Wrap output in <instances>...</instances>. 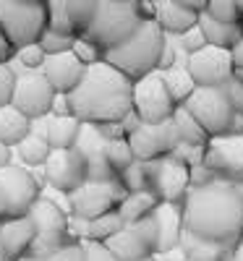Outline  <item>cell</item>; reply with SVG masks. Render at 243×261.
Instances as JSON below:
<instances>
[{"instance_id": "cell-1", "label": "cell", "mask_w": 243, "mask_h": 261, "mask_svg": "<svg viewBox=\"0 0 243 261\" xmlns=\"http://www.w3.org/2000/svg\"><path fill=\"white\" fill-rule=\"evenodd\" d=\"M65 105L81 123H120L134 113V81L102 60L86 68L81 84L65 94Z\"/></svg>"}, {"instance_id": "cell-2", "label": "cell", "mask_w": 243, "mask_h": 261, "mask_svg": "<svg viewBox=\"0 0 243 261\" xmlns=\"http://www.w3.org/2000/svg\"><path fill=\"white\" fill-rule=\"evenodd\" d=\"M183 222L188 232L235 248L243 238V201L235 186L214 180L191 188L183 199Z\"/></svg>"}, {"instance_id": "cell-3", "label": "cell", "mask_w": 243, "mask_h": 261, "mask_svg": "<svg viewBox=\"0 0 243 261\" xmlns=\"http://www.w3.org/2000/svg\"><path fill=\"white\" fill-rule=\"evenodd\" d=\"M165 42H167V34L162 32L157 21H141V27L123 45L105 53V60L110 65H115L120 73H126L131 81H139L154 71H160Z\"/></svg>"}, {"instance_id": "cell-4", "label": "cell", "mask_w": 243, "mask_h": 261, "mask_svg": "<svg viewBox=\"0 0 243 261\" xmlns=\"http://www.w3.org/2000/svg\"><path fill=\"white\" fill-rule=\"evenodd\" d=\"M144 13H141V0H102L92 27L86 29V39L107 53L134 34L141 27Z\"/></svg>"}, {"instance_id": "cell-5", "label": "cell", "mask_w": 243, "mask_h": 261, "mask_svg": "<svg viewBox=\"0 0 243 261\" xmlns=\"http://www.w3.org/2000/svg\"><path fill=\"white\" fill-rule=\"evenodd\" d=\"M47 27H50L47 3L29 6V3H21V0H0V29L13 45V50L39 42Z\"/></svg>"}, {"instance_id": "cell-6", "label": "cell", "mask_w": 243, "mask_h": 261, "mask_svg": "<svg viewBox=\"0 0 243 261\" xmlns=\"http://www.w3.org/2000/svg\"><path fill=\"white\" fill-rule=\"evenodd\" d=\"M183 107L199 120V125L209 134V139L235 134L238 113L228 102L223 86H196V92L188 97Z\"/></svg>"}, {"instance_id": "cell-7", "label": "cell", "mask_w": 243, "mask_h": 261, "mask_svg": "<svg viewBox=\"0 0 243 261\" xmlns=\"http://www.w3.org/2000/svg\"><path fill=\"white\" fill-rule=\"evenodd\" d=\"M29 217L34 220V227H37V241H34L32 256L47 258L50 253L76 241L71 235V212L60 209V204H55L53 199L42 196L34 204V209L29 212Z\"/></svg>"}, {"instance_id": "cell-8", "label": "cell", "mask_w": 243, "mask_h": 261, "mask_svg": "<svg viewBox=\"0 0 243 261\" xmlns=\"http://www.w3.org/2000/svg\"><path fill=\"white\" fill-rule=\"evenodd\" d=\"M39 199H42L39 183L27 167L11 165L0 170V225L8 220L29 217V212Z\"/></svg>"}, {"instance_id": "cell-9", "label": "cell", "mask_w": 243, "mask_h": 261, "mask_svg": "<svg viewBox=\"0 0 243 261\" xmlns=\"http://www.w3.org/2000/svg\"><path fill=\"white\" fill-rule=\"evenodd\" d=\"M126 188L118 178L113 180H86L79 191L68 196L71 214L79 220H97L102 214L118 212L120 201L126 199Z\"/></svg>"}, {"instance_id": "cell-10", "label": "cell", "mask_w": 243, "mask_h": 261, "mask_svg": "<svg viewBox=\"0 0 243 261\" xmlns=\"http://www.w3.org/2000/svg\"><path fill=\"white\" fill-rule=\"evenodd\" d=\"M178 105L167 92L162 71H154L139 81H134V113L141 123H165L173 120Z\"/></svg>"}, {"instance_id": "cell-11", "label": "cell", "mask_w": 243, "mask_h": 261, "mask_svg": "<svg viewBox=\"0 0 243 261\" xmlns=\"http://www.w3.org/2000/svg\"><path fill=\"white\" fill-rule=\"evenodd\" d=\"M58 92L55 86L47 81V76L42 71H24L16 79V92H13V107L21 110L32 120H42L53 115L55 102H58Z\"/></svg>"}, {"instance_id": "cell-12", "label": "cell", "mask_w": 243, "mask_h": 261, "mask_svg": "<svg viewBox=\"0 0 243 261\" xmlns=\"http://www.w3.org/2000/svg\"><path fill=\"white\" fill-rule=\"evenodd\" d=\"M149 165V191L157 193L160 201L183 204L191 191V167H186L175 154L152 160Z\"/></svg>"}, {"instance_id": "cell-13", "label": "cell", "mask_w": 243, "mask_h": 261, "mask_svg": "<svg viewBox=\"0 0 243 261\" xmlns=\"http://www.w3.org/2000/svg\"><path fill=\"white\" fill-rule=\"evenodd\" d=\"M204 165L214 172L217 180L233 186L243 183V134H225L209 139Z\"/></svg>"}, {"instance_id": "cell-14", "label": "cell", "mask_w": 243, "mask_h": 261, "mask_svg": "<svg viewBox=\"0 0 243 261\" xmlns=\"http://www.w3.org/2000/svg\"><path fill=\"white\" fill-rule=\"evenodd\" d=\"M128 144L136 160L152 162L173 154L181 139H178V130H175V123L165 120V123H139V128L128 136Z\"/></svg>"}, {"instance_id": "cell-15", "label": "cell", "mask_w": 243, "mask_h": 261, "mask_svg": "<svg viewBox=\"0 0 243 261\" xmlns=\"http://www.w3.org/2000/svg\"><path fill=\"white\" fill-rule=\"evenodd\" d=\"M186 68L193 76L196 86H225L235 73L233 50L207 45L204 50L186 58Z\"/></svg>"}, {"instance_id": "cell-16", "label": "cell", "mask_w": 243, "mask_h": 261, "mask_svg": "<svg viewBox=\"0 0 243 261\" xmlns=\"http://www.w3.org/2000/svg\"><path fill=\"white\" fill-rule=\"evenodd\" d=\"M120 261H141L157 256V227L154 220L136 222V225H123L120 232H115L110 241L105 243Z\"/></svg>"}, {"instance_id": "cell-17", "label": "cell", "mask_w": 243, "mask_h": 261, "mask_svg": "<svg viewBox=\"0 0 243 261\" xmlns=\"http://www.w3.org/2000/svg\"><path fill=\"white\" fill-rule=\"evenodd\" d=\"M45 178L53 188L63 191V193H74L79 191L89 175H86V162L81 157V151L74 146V149H58L50 154L47 165H45Z\"/></svg>"}, {"instance_id": "cell-18", "label": "cell", "mask_w": 243, "mask_h": 261, "mask_svg": "<svg viewBox=\"0 0 243 261\" xmlns=\"http://www.w3.org/2000/svg\"><path fill=\"white\" fill-rule=\"evenodd\" d=\"M110 144L113 141L102 139L94 125L84 123L81 136L76 141V149L81 151V157L86 162V175H89V180H113V178H118L113 162H110Z\"/></svg>"}, {"instance_id": "cell-19", "label": "cell", "mask_w": 243, "mask_h": 261, "mask_svg": "<svg viewBox=\"0 0 243 261\" xmlns=\"http://www.w3.org/2000/svg\"><path fill=\"white\" fill-rule=\"evenodd\" d=\"M154 227H157V256L160 253H173L181 248L186 222H183V204L173 201H160V206L152 214Z\"/></svg>"}, {"instance_id": "cell-20", "label": "cell", "mask_w": 243, "mask_h": 261, "mask_svg": "<svg viewBox=\"0 0 243 261\" xmlns=\"http://www.w3.org/2000/svg\"><path fill=\"white\" fill-rule=\"evenodd\" d=\"M42 73L55 86V92L65 97L81 84V79L86 73V65L71 50V53H60V55H47L45 65H42Z\"/></svg>"}, {"instance_id": "cell-21", "label": "cell", "mask_w": 243, "mask_h": 261, "mask_svg": "<svg viewBox=\"0 0 243 261\" xmlns=\"http://www.w3.org/2000/svg\"><path fill=\"white\" fill-rule=\"evenodd\" d=\"M37 241V227L32 217H21V220H8L0 225V246H3L16 261L32 253Z\"/></svg>"}, {"instance_id": "cell-22", "label": "cell", "mask_w": 243, "mask_h": 261, "mask_svg": "<svg viewBox=\"0 0 243 261\" xmlns=\"http://www.w3.org/2000/svg\"><path fill=\"white\" fill-rule=\"evenodd\" d=\"M199 16L202 13L188 11V8L178 6L175 0H160V3H154V21H157L162 27V32L170 34V37H181L188 29H193L199 24Z\"/></svg>"}, {"instance_id": "cell-23", "label": "cell", "mask_w": 243, "mask_h": 261, "mask_svg": "<svg viewBox=\"0 0 243 261\" xmlns=\"http://www.w3.org/2000/svg\"><path fill=\"white\" fill-rule=\"evenodd\" d=\"M181 251L186 256V261H230L233 258V248L217 241H207V238H199L193 232H183L181 241Z\"/></svg>"}, {"instance_id": "cell-24", "label": "cell", "mask_w": 243, "mask_h": 261, "mask_svg": "<svg viewBox=\"0 0 243 261\" xmlns=\"http://www.w3.org/2000/svg\"><path fill=\"white\" fill-rule=\"evenodd\" d=\"M199 27H202L207 45L223 47V50H235V45L243 39V24H228V21L212 18L209 13L199 16Z\"/></svg>"}, {"instance_id": "cell-25", "label": "cell", "mask_w": 243, "mask_h": 261, "mask_svg": "<svg viewBox=\"0 0 243 261\" xmlns=\"http://www.w3.org/2000/svg\"><path fill=\"white\" fill-rule=\"evenodd\" d=\"M81 128H84V123L74 115H53V118H47V125H45V134L42 136L50 141L53 151L74 149L81 136Z\"/></svg>"}, {"instance_id": "cell-26", "label": "cell", "mask_w": 243, "mask_h": 261, "mask_svg": "<svg viewBox=\"0 0 243 261\" xmlns=\"http://www.w3.org/2000/svg\"><path fill=\"white\" fill-rule=\"evenodd\" d=\"M157 206H160L157 193H152V191H131V193H126V199L120 201L118 214H120V220L126 225H136V222L149 220Z\"/></svg>"}, {"instance_id": "cell-27", "label": "cell", "mask_w": 243, "mask_h": 261, "mask_svg": "<svg viewBox=\"0 0 243 261\" xmlns=\"http://www.w3.org/2000/svg\"><path fill=\"white\" fill-rule=\"evenodd\" d=\"M32 118H27L21 110H16L13 105L3 107L0 110V144L6 146H18L24 139H29L34 130H32Z\"/></svg>"}, {"instance_id": "cell-28", "label": "cell", "mask_w": 243, "mask_h": 261, "mask_svg": "<svg viewBox=\"0 0 243 261\" xmlns=\"http://www.w3.org/2000/svg\"><path fill=\"white\" fill-rule=\"evenodd\" d=\"M162 79H165L167 92L173 94V99H175V105H178V107H183L188 102V97L196 92V81L188 73L186 65H173V68L162 71Z\"/></svg>"}, {"instance_id": "cell-29", "label": "cell", "mask_w": 243, "mask_h": 261, "mask_svg": "<svg viewBox=\"0 0 243 261\" xmlns=\"http://www.w3.org/2000/svg\"><path fill=\"white\" fill-rule=\"evenodd\" d=\"M16 151H18V160L27 167H39V165L45 167L50 154H53V146L42 134H32L29 139H24L16 146Z\"/></svg>"}, {"instance_id": "cell-30", "label": "cell", "mask_w": 243, "mask_h": 261, "mask_svg": "<svg viewBox=\"0 0 243 261\" xmlns=\"http://www.w3.org/2000/svg\"><path fill=\"white\" fill-rule=\"evenodd\" d=\"M173 123H175V130H178V139L183 144H199V146H207L209 144V134L199 125V120L186 110V107H178L173 115Z\"/></svg>"}, {"instance_id": "cell-31", "label": "cell", "mask_w": 243, "mask_h": 261, "mask_svg": "<svg viewBox=\"0 0 243 261\" xmlns=\"http://www.w3.org/2000/svg\"><path fill=\"white\" fill-rule=\"evenodd\" d=\"M100 3L102 0H65V13H68V18H71V24H74L79 37H84L86 29L92 27Z\"/></svg>"}, {"instance_id": "cell-32", "label": "cell", "mask_w": 243, "mask_h": 261, "mask_svg": "<svg viewBox=\"0 0 243 261\" xmlns=\"http://www.w3.org/2000/svg\"><path fill=\"white\" fill-rule=\"evenodd\" d=\"M118 180L123 183V188L131 193V191H149V165L141 162V160H134L120 175Z\"/></svg>"}, {"instance_id": "cell-33", "label": "cell", "mask_w": 243, "mask_h": 261, "mask_svg": "<svg viewBox=\"0 0 243 261\" xmlns=\"http://www.w3.org/2000/svg\"><path fill=\"white\" fill-rule=\"evenodd\" d=\"M79 37H71V34H60L55 29H47L45 34L39 37V47L45 50L47 55H60V53H71L74 45H76Z\"/></svg>"}, {"instance_id": "cell-34", "label": "cell", "mask_w": 243, "mask_h": 261, "mask_svg": "<svg viewBox=\"0 0 243 261\" xmlns=\"http://www.w3.org/2000/svg\"><path fill=\"white\" fill-rule=\"evenodd\" d=\"M16 58H18L21 65H24V71H42V65H45V60H47V53L39 47V42H34V45H27V47L16 50Z\"/></svg>"}, {"instance_id": "cell-35", "label": "cell", "mask_w": 243, "mask_h": 261, "mask_svg": "<svg viewBox=\"0 0 243 261\" xmlns=\"http://www.w3.org/2000/svg\"><path fill=\"white\" fill-rule=\"evenodd\" d=\"M16 79H18V73L13 71V65L11 63H0V110L13 102Z\"/></svg>"}, {"instance_id": "cell-36", "label": "cell", "mask_w": 243, "mask_h": 261, "mask_svg": "<svg viewBox=\"0 0 243 261\" xmlns=\"http://www.w3.org/2000/svg\"><path fill=\"white\" fill-rule=\"evenodd\" d=\"M207 13L212 18H220V21H228V24H240V13H238V6L235 0H209L207 6Z\"/></svg>"}, {"instance_id": "cell-37", "label": "cell", "mask_w": 243, "mask_h": 261, "mask_svg": "<svg viewBox=\"0 0 243 261\" xmlns=\"http://www.w3.org/2000/svg\"><path fill=\"white\" fill-rule=\"evenodd\" d=\"M175 157H178L186 167H199V165H204L207 160V146H199V144H178L173 151Z\"/></svg>"}, {"instance_id": "cell-38", "label": "cell", "mask_w": 243, "mask_h": 261, "mask_svg": "<svg viewBox=\"0 0 243 261\" xmlns=\"http://www.w3.org/2000/svg\"><path fill=\"white\" fill-rule=\"evenodd\" d=\"M74 55L89 68V65H97V63H102L105 60V53L94 45V42H89L86 37H79L76 39V45H74Z\"/></svg>"}, {"instance_id": "cell-39", "label": "cell", "mask_w": 243, "mask_h": 261, "mask_svg": "<svg viewBox=\"0 0 243 261\" xmlns=\"http://www.w3.org/2000/svg\"><path fill=\"white\" fill-rule=\"evenodd\" d=\"M178 45H181V50L186 53V58L193 55V53H199V50H204V47H207V37H204L202 27L196 24L193 29H188L186 34H181V37H178Z\"/></svg>"}, {"instance_id": "cell-40", "label": "cell", "mask_w": 243, "mask_h": 261, "mask_svg": "<svg viewBox=\"0 0 243 261\" xmlns=\"http://www.w3.org/2000/svg\"><path fill=\"white\" fill-rule=\"evenodd\" d=\"M47 261H86L84 243H81V241H74V243H68V246H63L60 251L50 253Z\"/></svg>"}, {"instance_id": "cell-41", "label": "cell", "mask_w": 243, "mask_h": 261, "mask_svg": "<svg viewBox=\"0 0 243 261\" xmlns=\"http://www.w3.org/2000/svg\"><path fill=\"white\" fill-rule=\"evenodd\" d=\"M225 89V97H228V102L233 105V110L238 113V115H243V81H238L235 76L223 86Z\"/></svg>"}, {"instance_id": "cell-42", "label": "cell", "mask_w": 243, "mask_h": 261, "mask_svg": "<svg viewBox=\"0 0 243 261\" xmlns=\"http://www.w3.org/2000/svg\"><path fill=\"white\" fill-rule=\"evenodd\" d=\"M84 251H86V261H120L105 243H84Z\"/></svg>"}, {"instance_id": "cell-43", "label": "cell", "mask_w": 243, "mask_h": 261, "mask_svg": "<svg viewBox=\"0 0 243 261\" xmlns=\"http://www.w3.org/2000/svg\"><path fill=\"white\" fill-rule=\"evenodd\" d=\"M94 128L100 130V136H102V139H107V141H120V139H128V130H126L123 120H120V123H100V125H94Z\"/></svg>"}, {"instance_id": "cell-44", "label": "cell", "mask_w": 243, "mask_h": 261, "mask_svg": "<svg viewBox=\"0 0 243 261\" xmlns=\"http://www.w3.org/2000/svg\"><path fill=\"white\" fill-rule=\"evenodd\" d=\"M214 172L207 167V165H199V167H191V188H202V186H209L214 183Z\"/></svg>"}, {"instance_id": "cell-45", "label": "cell", "mask_w": 243, "mask_h": 261, "mask_svg": "<svg viewBox=\"0 0 243 261\" xmlns=\"http://www.w3.org/2000/svg\"><path fill=\"white\" fill-rule=\"evenodd\" d=\"M175 53L173 50V45H170V34H167V42H165V50H162V58H160V71H167V68H173V65H178L175 63Z\"/></svg>"}, {"instance_id": "cell-46", "label": "cell", "mask_w": 243, "mask_h": 261, "mask_svg": "<svg viewBox=\"0 0 243 261\" xmlns=\"http://www.w3.org/2000/svg\"><path fill=\"white\" fill-rule=\"evenodd\" d=\"M16 55V50H13V45L6 39V34H3V29H0V63H11V58Z\"/></svg>"}, {"instance_id": "cell-47", "label": "cell", "mask_w": 243, "mask_h": 261, "mask_svg": "<svg viewBox=\"0 0 243 261\" xmlns=\"http://www.w3.org/2000/svg\"><path fill=\"white\" fill-rule=\"evenodd\" d=\"M178 6L193 11V13H207V6H209V0H175Z\"/></svg>"}, {"instance_id": "cell-48", "label": "cell", "mask_w": 243, "mask_h": 261, "mask_svg": "<svg viewBox=\"0 0 243 261\" xmlns=\"http://www.w3.org/2000/svg\"><path fill=\"white\" fill-rule=\"evenodd\" d=\"M11 146H6V144H0V170H6V167H11Z\"/></svg>"}, {"instance_id": "cell-49", "label": "cell", "mask_w": 243, "mask_h": 261, "mask_svg": "<svg viewBox=\"0 0 243 261\" xmlns=\"http://www.w3.org/2000/svg\"><path fill=\"white\" fill-rule=\"evenodd\" d=\"M233 60H235V68H243V39L235 45V50H233Z\"/></svg>"}, {"instance_id": "cell-50", "label": "cell", "mask_w": 243, "mask_h": 261, "mask_svg": "<svg viewBox=\"0 0 243 261\" xmlns=\"http://www.w3.org/2000/svg\"><path fill=\"white\" fill-rule=\"evenodd\" d=\"M230 261H243V238L238 241V246L233 248V258Z\"/></svg>"}, {"instance_id": "cell-51", "label": "cell", "mask_w": 243, "mask_h": 261, "mask_svg": "<svg viewBox=\"0 0 243 261\" xmlns=\"http://www.w3.org/2000/svg\"><path fill=\"white\" fill-rule=\"evenodd\" d=\"M0 261H16V258H13V256H11V253L3 248V246H0Z\"/></svg>"}, {"instance_id": "cell-52", "label": "cell", "mask_w": 243, "mask_h": 261, "mask_svg": "<svg viewBox=\"0 0 243 261\" xmlns=\"http://www.w3.org/2000/svg\"><path fill=\"white\" fill-rule=\"evenodd\" d=\"M18 261H47V258H42V256H32V253H29V256H24V258H18Z\"/></svg>"}, {"instance_id": "cell-53", "label": "cell", "mask_w": 243, "mask_h": 261, "mask_svg": "<svg viewBox=\"0 0 243 261\" xmlns=\"http://www.w3.org/2000/svg\"><path fill=\"white\" fill-rule=\"evenodd\" d=\"M21 3H29V6H45L47 0H21Z\"/></svg>"}, {"instance_id": "cell-54", "label": "cell", "mask_w": 243, "mask_h": 261, "mask_svg": "<svg viewBox=\"0 0 243 261\" xmlns=\"http://www.w3.org/2000/svg\"><path fill=\"white\" fill-rule=\"evenodd\" d=\"M233 76H235L238 81H243V68H235V73H233Z\"/></svg>"}, {"instance_id": "cell-55", "label": "cell", "mask_w": 243, "mask_h": 261, "mask_svg": "<svg viewBox=\"0 0 243 261\" xmlns=\"http://www.w3.org/2000/svg\"><path fill=\"white\" fill-rule=\"evenodd\" d=\"M141 261H154V256H152V258H141Z\"/></svg>"}, {"instance_id": "cell-56", "label": "cell", "mask_w": 243, "mask_h": 261, "mask_svg": "<svg viewBox=\"0 0 243 261\" xmlns=\"http://www.w3.org/2000/svg\"><path fill=\"white\" fill-rule=\"evenodd\" d=\"M149 3H160V0H149Z\"/></svg>"}, {"instance_id": "cell-57", "label": "cell", "mask_w": 243, "mask_h": 261, "mask_svg": "<svg viewBox=\"0 0 243 261\" xmlns=\"http://www.w3.org/2000/svg\"><path fill=\"white\" fill-rule=\"evenodd\" d=\"M240 24H243V21H240Z\"/></svg>"}]
</instances>
